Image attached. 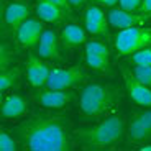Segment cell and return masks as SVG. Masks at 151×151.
Wrapping results in <instances>:
<instances>
[{
  "mask_svg": "<svg viewBox=\"0 0 151 151\" xmlns=\"http://www.w3.org/2000/svg\"><path fill=\"white\" fill-rule=\"evenodd\" d=\"M25 148L33 151H68L71 150L68 122L58 115H35L15 128Z\"/></svg>",
  "mask_w": 151,
  "mask_h": 151,
  "instance_id": "cell-1",
  "label": "cell"
},
{
  "mask_svg": "<svg viewBox=\"0 0 151 151\" xmlns=\"http://www.w3.org/2000/svg\"><path fill=\"white\" fill-rule=\"evenodd\" d=\"M125 123L120 115H110L89 128L76 130V138L84 150H105L122 140Z\"/></svg>",
  "mask_w": 151,
  "mask_h": 151,
  "instance_id": "cell-2",
  "label": "cell"
},
{
  "mask_svg": "<svg viewBox=\"0 0 151 151\" xmlns=\"http://www.w3.org/2000/svg\"><path fill=\"white\" fill-rule=\"evenodd\" d=\"M146 46H151V28L148 27L122 28L115 36V48L120 56H132Z\"/></svg>",
  "mask_w": 151,
  "mask_h": 151,
  "instance_id": "cell-3",
  "label": "cell"
},
{
  "mask_svg": "<svg viewBox=\"0 0 151 151\" xmlns=\"http://www.w3.org/2000/svg\"><path fill=\"white\" fill-rule=\"evenodd\" d=\"M86 79H87L86 72L79 66H72V68H68V69L56 68V69H51L46 87H49V89H69L72 86L82 84Z\"/></svg>",
  "mask_w": 151,
  "mask_h": 151,
  "instance_id": "cell-4",
  "label": "cell"
},
{
  "mask_svg": "<svg viewBox=\"0 0 151 151\" xmlns=\"http://www.w3.org/2000/svg\"><path fill=\"white\" fill-rule=\"evenodd\" d=\"M122 76H123L125 89H127V92H128L130 99L133 102L143 107H151V87L140 82L135 77V74H132L125 68H122Z\"/></svg>",
  "mask_w": 151,
  "mask_h": 151,
  "instance_id": "cell-5",
  "label": "cell"
},
{
  "mask_svg": "<svg viewBox=\"0 0 151 151\" xmlns=\"http://www.w3.org/2000/svg\"><path fill=\"white\" fill-rule=\"evenodd\" d=\"M51 74V68L46 64L45 61H41V56L38 58L36 54H30L27 59V77L30 84L36 89H41L46 86Z\"/></svg>",
  "mask_w": 151,
  "mask_h": 151,
  "instance_id": "cell-6",
  "label": "cell"
},
{
  "mask_svg": "<svg viewBox=\"0 0 151 151\" xmlns=\"http://www.w3.org/2000/svg\"><path fill=\"white\" fill-rule=\"evenodd\" d=\"M43 31H45V27L40 20L28 18L17 30V40L23 48H33L40 43Z\"/></svg>",
  "mask_w": 151,
  "mask_h": 151,
  "instance_id": "cell-7",
  "label": "cell"
},
{
  "mask_svg": "<svg viewBox=\"0 0 151 151\" xmlns=\"http://www.w3.org/2000/svg\"><path fill=\"white\" fill-rule=\"evenodd\" d=\"M74 94L68 92V89H46V91H38L35 94V100L40 105L48 107V109H61L68 105L72 100Z\"/></svg>",
  "mask_w": 151,
  "mask_h": 151,
  "instance_id": "cell-8",
  "label": "cell"
},
{
  "mask_svg": "<svg viewBox=\"0 0 151 151\" xmlns=\"http://www.w3.org/2000/svg\"><path fill=\"white\" fill-rule=\"evenodd\" d=\"M150 17L143 13H135V12H127L123 8H113L109 13V22L113 28H130V27H138L143 25Z\"/></svg>",
  "mask_w": 151,
  "mask_h": 151,
  "instance_id": "cell-9",
  "label": "cell"
},
{
  "mask_svg": "<svg viewBox=\"0 0 151 151\" xmlns=\"http://www.w3.org/2000/svg\"><path fill=\"white\" fill-rule=\"evenodd\" d=\"M59 41L56 33L53 30H45L38 45V54L46 59H53V61H63V56L59 53Z\"/></svg>",
  "mask_w": 151,
  "mask_h": 151,
  "instance_id": "cell-10",
  "label": "cell"
},
{
  "mask_svg": "<svg viewBox=\"0 0 151 151\" xmlns=\"http://www.w3.org/2000/svg\"><path fill=\"white\" fill-rule=\"evenodd\" d=\"M28 15H30V5H28V2L18 0V2H13V4H10L5 8V23L17 31L20 28V25L25 20H28Z\"/></svg>",
  "mask_w": 151,
  "mask_h": 151,
  "instance_id": "cell-11",
  "label": "cell"
},
{
  "mask_svg": "<svg viewBox=\"0 0 151 151\" xmlns=\"http://www.w3.org/2000/svg\"><path fill=\"white\" fill-rule=\"evenodd\" d=\"M36 13L40 15V18L48 23H61L66 17L64 8L59 7L58 4L49 2V0H38Z\"/></svg>",
  "mask_w": 151,
  "mask_h": 151,
  "instance_id": "cell-12",
  "label": "cell"
},
{
  "mask_svg": "<svg viewBox=\"0 0 151 151\" xmlns=\"http://www.w3.org/2000/svg\"><path fill=\"white\" fill-rule=\"evenodd\" d=\"M28 109V102L22 95L18 94H10L5 97L2 104V117L4 118H18Z\"/></svg>",
  "mask_w": 151,
  "mask_h": 151,
  "instance_id": "cell-13",
  "label": "cell"
},
{
  "mask_svg": "<svg viewBox=\"0 0 151 151\" xmlns=\"http://www.w3.org/2000/svg\"><path fill=\"white\" fill-rule=\"evenodd\" d=\"M82 92L92 95V97L102 100V102L109 104V105H115L118 100V91L112 86H102V84H92V86H87Z\"/></svg>",
  "mask_w": 151,
  "mask_h": 151,
  "instance_id": "cell-14",
  "label": "cell"
},
{
  "mask_svg": "<svg viewBox=\"0 0 151 151\" xmlns=\"http://www.w3.org/2000/svg\"><path fill=\"white\" fill-rule=\"evenodd\" d=\"M109 109H112V105L86 94V92H81V110L86 115H89V117H100Z\"/></svg>",
  "mask_w": 151,
  "mask_h": 151,
  "instance_id": "cell-15",
  "label": "cell"
},
{
  "mask_svg": "<svg viewBox=\"0 0 151 151\" xmlns=\"http://www.w3.org/2000/svg\"><path fill=\"white\" fill-rule=\"evenodd\" d=\"M87 41V36L79 25H66L61 33V43L66 48H77Z\"/></svg>",
  "mask_w": 151,
  "mask_h": 151,
  "instance_id": "cell-16",
  "label": "cell"
},
{
  "mask_svg": "<svg viewBox=\"0 0 151 151\" xmlns=\"http://www.w3.org/2000/svg\"><path fill=\"white\" fill-rule=\"evenodd\" d=\"M128 138H130V141H135V143L150 140L151 130L148 128V127H145V125L133 115L132 122H130V127H128Z\"/></svg>",
  "mask_w": 151,
  "mask_h": 151,
  "instance_id": "cell-17",
  "label": "cell"
},
{
  "mask_svg": "<svg viewBox=\"0 0 151 151\" xmlns=\"http://www.w3.org/2000/svg\"><path fill=\"white\" fill-rule=\"evenodd\" d=\"M18 81H20V69L18 68H10V69L2 71V74H0V91L7 92L10 87L18 86Z\"/></svg>",
  "mask_w": 151,
  "mask_h": 151,
  "instance_id": "cell-18",
  "label": "cell"
},
{
  "mask_svg": "<svg viewBox=\"0 0 151 151\" xmlns=\"http://www.w3.org/2000/svg\"><path fill=\"white\" fill-rule=\"evenodd\" d=\"M86 28L89 33L95 35V36H107L109 35V22H97V20L86 18Z\"/></svg>",
  "mask_w": 151,
  "mask_h": 151,
  "instance_id": "cell-19",
  "label": "cell"
},
{
  "mask_svg": "<svg viewBox=\"0 0 151 151\" xmlns=\"http://www.w3.org/2000/svg\"><path fill=\"white\" fill-rule=\"evenodd\" d=\"M86 59H87V64L91 66L92 69H95V71H100V72L109 71V58L86 53Z\"/></svg>",
  "mask_w": 151,
  "mask_h": 151,
  "instance_id": "cell-20",
  "label": "cell"
},
{
  "mask_svg": "<svg viewBox=\"0 0 151 151\" xmlns=\"http://www.w3.org/2000/svg\"><path fill=\"white\" fill-rule=\"evenodd\" d=\"M130 61L138 66H151V46H146V48L133 53Z\"/></svg>",
  "mask_w": 151,
  "mask_h": 151,
  "instance_id": "cell-21",
  "label": "cell"
},
{
  "mask_svg": "<svg viewBox=\"0 0 151 151\" xmlns=\"http://www.w3.org/2000/svg\"><path fill=\"white\" fill-rule=\"evenodd\" d=\"M86 53L89 54H97V56H110V51H109V46L105 43H100V41H87L86 43Z\"/></svg>",
  "mask_w": 151,
  "mask_h": 151,
  "instance_id": "cell-22",
  "label": "cell"
},
{
  "mask_svg": "<svg viewBox=\"0 0 151 151\" xmlns=\"http://www.w3.org/2000/svg\"><path fill=\"white\" fill-rule=\"evenodd\" d=\"M133 74H135V77L140 82H143L145 86L151 87V66H138L135 64V68H133Z\"/></svg>",
  "mask_w": 151,
  "mask_h": 151,
  "instance_id": "cell-23",
  "label": "cell"
},
{
  "mask_svg": "<svg viewBox=\"0 0 151 151\" xmlns=\"http://www.w3.org/2000/svg\"><path fill=\"white\" fill-rule=\"evenodd\" d=\"M17 141L8 135V132L2 130L0 132V150L2 151H15L17 150Z\"/></svg>",
  "mask_w": 151,
  "mask_h": 151,
  "instance_id": "cell-24",
  "label": "cell"
},
{
  "mask_svg": "<svg viewBox=\"0 0 151 151\" xmlns=\"http://www.w3.org/2000/svg\"><path fill=\"white\" fill-rule=\"evenodd\" d=\"M141 2L143 0H118L120 8H123L127 12H138L141 7Z\"/></svg>",
  "mask_w": 151,
  "mask_h": 151,
  "instance_id": "cell-25",
  "label": "cell"
},
{
  "mask_svg": "<svg viewBox=\"0 0 151 151\" xmlns=\"http://www.w3.org/2000/svg\"><path fill=\"white\" fill-rule=\"evenodd\" d=\"M138 120L141 122V123L145 125V127H148V128L151 130V110H145V112H140L135 115Z\"/></svg>",
  "mask_w": 151,
  "mask_h": 151,
  "instance_id": "cell-26",
  "label": "cell"
},
{
  "mask_svg": "<svg viewBox=\"0 0 151 151\" xmlns=\"http://www.w3.org/2000/svg\"><path fill=\"white\" fill-rule=\"evenodd\" d=\"M138 12L143 13V15H146V17H151V0H143Z\"/></svg>",
  "mask_w": 151,
  "mask_h": 151,
  "instance_id": "cell-27",
  "label": "cell"
},
{
  "mask_svg": "<svg viewBox=\"0 0 151 151\" xmlns=\"http://www.w3.org/2000/svg\"><path fill=\"white\" fill-rule=\"evenodd\" d=\"M49 2H53V4H58L59 7H63L66 12H69L71 8V4H69V0H49Z\"/></svg>",
  "mask_w": 151,
  "mask_h": 151,
  "instance_id": "cell-28",
  "label": "cell"
},
{
  "mask_svg": "<svg viewBox=\"0 0 151 151\" xmlns=\"http://www.w3.org/2000/svg\"><path fill=\"white\" fill-rule=\"evenodd\" d=\"M87 0H69V4H71V7H82L84 4H86Z\"/></svg>",
  "mask_w": 151,
  "mask_h": 151,
  "instance_id": "cell-29",
  "label": "cell"
},
{
  "mask_svg": "<svg viewBox=\"0 0 151 151\" xmlns=\"http://www.w3.org/2000/svg\"><path fill=\"white\" fill-rule=\"evenodd\" d=\"M117 2L118 0H102V5H105V7H113Z\"/></svg>",
  "mask_w": 151,
  "mask_h": 151,
  "instance_id": "cell-30",
  "label": "cell"
},
{
  "mask_svg": "<svg viewBox=\"0 0 151 151\" xmlns=\"http://www.w3.org/2000/svg\"><path fill=\"white\" fill-rule=\"evenodd\" d=\"M141 151H151V145H148V146H141Z\"/></svg>",
  "mask_w": 151,
  "mask_h": 151,
  "instance_id": "cell-31",
  "label": "cell"
},
{
  "mask_svg": "<svg viewBox=\"0 0 151 151\" xmlns=\"http://www.w3.org/2000/svg\"><path fill=\"white\" fill-rule=\"evenodd\" d=\"M97 2H99V4H102V0H97Z\"/></svg>",
  "mask_w": 151,
  "mask_h": 151,
  "instance_id": "cell-32",
  "label": "cell"
}]
</instances>
